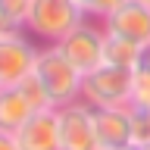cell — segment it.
<instances>
[{"label": "cell", "mask_w": 150, "mask_h": 150, "mask_svg": "<svg viewBox=\"0 0 150 150\" xmlns=\"http://www.w3.org/2000/svg\"><path fill=\"white\" fill-rule=\"evenodd\" d=\"M35 75L47 88V97H50L53 106H66V103L81 100V78L84 75L66 59V53L56 44H44L38 50Z\"/></svg>", "instance_id": "6da1fadb"}, {"label": "cell", "mask_w": 150, "mask_h": 150, "mask_svg": "<svg viewBox=\"0 0 150 150\" xmlns=\"http://www.w3.org/2000/svg\"><path fill=\"white\" fill-rule=\"evenodd\" d=\"M81 100L88 106H131L134 103V81L131 69L119 66H97L81 78Z\"/></svg>", "instance_id": "7a4b0ae2"}, {"label": "cell", "mask_w": 150, "mask_h": 150, "mask_svg": "<svg viewBox=\"0 0 150 150\" xmlns=\"http://www.w3.org/2000/svg\"><path fill=\"white\" fill-rule=\"evenodd\" d=\"M81 9L75 0H31L25 19V31L41 38L44 44H56L66 31H72L81 22Z\"/></svg>", "instance_id": "3957f363"}, {"label": "cell", "mask_w": 150, "mask_h": 150, "mask_svg": "<svg viewBox=\"0 0 150 150\" xmlns=\"http://www.w3.org/2000/svg\"><path fill=\"white\" fill-rule=\"evenodd\" d=\"M103 41H106V31H103L100 22L81 19L72 31H66V35L56 41V47L66 53V59L81 75H88V72H94L97 66H103Z\"/></svg>", "instance_id": "277c9868"}, {"label": "cell", "mask_w": 150, "mask_h": 150, "mask_svg": "<svg viewBox=\"0 0 150 150\" xmlns=\"http://www.w3.org/2000/svg\"><path fill=\"white\" fill-rule=\"evenodd\" d=\"M56 125H59V150H100L94 134L91 106L84 100L56 106Z\"/></svg>", "instance_id": "5b68a950"}, {"label": "cell", "mask_w": 150, "mask_h": 150, "mask_svg": "<svg viewBox=\"0 0 150 150\" xmlns=\"http://www.w3.org/2000/svg\"><path fill=\"white\" fill-rule=\"evenodd\" d=\"M38 50L22 31H0V88L22 81L35 69Z\"/></svg>", "instance_id": "8992f818"}, {"label": "cell", "mask_w": 150, "mask_h": 150, "mask_svg": "<svg viewBox=\"0 0 150 150\" xmlns=\"http://www.w3.org/2000/svg\"><path fill=\"white\" fill-rule=\"evenodd\" d=\"M100 25L106 35H116V38H125V41H134L141 47H150V6L141 3V0H125Z\"/></svg>", "instance_id": "52a82bcc"}, {"label": "cell", "mask_w": 150, "mask_h": 150, "mask_svg": "<svg viewBox=\"0 0 150 150\" xmlns=\"http://www.w3.org/2000/svg\"><path fill=\"white\" fill-rule=\"evenodd\" d=\"M91 119L100 150H119L131 144V106H91Z\"/></svg>", "instance_id": "ba28073f"}, {"label": "cell", "mask_w": 150, "mask_h": 150, "mask_svg": "<svg viewBox=\"0 0 150 150\" xmlns=\"http://www.w3.org/2000/svg\"><path fill=\"white\" fill-rule=\"evenodd\" d=\"M19 150H59V125H56V106L38 110L19 131H13Z\"/></svg>", "instance_id": "9c48e42d"}, {"label": "cell", "mask_w": 150, "mask_h": 150, "mask_svg": "<svg viewBox=\"0 0 150 150\" xmlns=\"http://www.w3.org/2000/svg\"><path fill=\"white\" fill-rule=\"evenodd\" d=\"M35 106L28 100L25 94L19 91L16 84H9V88H0V131H19L25 125L31 116H35Z\"/></svg>", "instance_id": "30bf717a"}, {"label": "cell", "mask_w": 150, "mask_h": 150, "mask_svg": "<svg viewBox=\"0 0 150 150\" xmlns=\"http://www.w3.org/2000/svg\"><path fill=\"white\" fill-rule=\"evenodd\" d=\"M141 50H144V47L134 44V41L106 35V41H103V63L106 66H119V69H134Z\"/></svg>", "instance_id": "8fae6325"}, {"label": "cell", "mask_w": 150, "mask_h": 150, "mask_svg": "<svg viewBox=\"0 0 150 150\" xmlns=\"http://www.w3.org/2000/svg\"><path fill=\"white\" fill-rule=\"evenodd\" d=\"M131 81H134V106H150V47L141 50L131 69Z\"/></svg>", "instance_id": "7c38bea8"}, {"label": "cell", "mask_w": 150, "mask_h": 150, "mask_svg": "<svg viewBox=\"0 0 150 150\" xmlns=\"http://www.w3.org/2000/svg\"><path fill=\"white\" fill-rule=\"evenodd\" d=\"M31 0H0V25L6 31H25Z\"/></svg>", "instance_id": "4fadbf2b"}, {"label": "cell", "mask_w": 150, "mask_h": 150, "mask_svg": "<svg viewBox=\"0 0 150 150\" xmlns=\"http://www.w3.org/2000/svg\"><path fill=\"white\" fill-rule=\"evenodd\" d=\"M150 144V106L131 103V147H147Z\"/></svg>", "instance_id": "5bb4252c"}, {"label": "cell", "mask_w": 150, "mask_h": 150, "mask_svg": "<svg viewBox=\"0 0 150 150\" xmlns=\"http://www.w3.org/2000/svg\"><path fill=\"white\" fill-rule=\"evenodd\" d=\"M16 88L25 94L28 100H31V106H35V110H47V106H53V103H50V97H47V88L41 84V78L35 75V69H31V72H28L25 78L16 84Z\"/></svg>", "instance_id": "9a60e30c"}, {"label": "cell", "mask_w": 150, "mask_h": 150, "mask_svg": "<svg viewBox=\"0 0 150 150\" xmlns=\"http://www.w3.org/2000/svg\"><path fill=\"white\" fill-rule=\"evenodd\" d=\"M78 9H81L84 19H94V22H103V19L110 16L116 6H122L125 0H75Z\"/></svg>", "instance_id": "2e32d148"}, {"label": "cell", "mask_w": 150, "mask_h": 150, "mask_svg": "<svg viewBox=\"0 0 150 150\" xmlns=\"http://www.w3.org/2000/svg\"><path fill=\"white\" fill-rule=\"evenodd\" d=\"M0 150H19L16 138H13L9 131H0Z\"/></svg>", "instance_id": "e0dca14e"}, {"label": "cell", "mask_w": 150, "mask_h": 150, "mask_svg": "<svg viewBox=\"0 0 150 150\" xmlns=\"http://www.w3.org/2000/svg\"><path fill=\"white\" fill-rule=\"evenodd\" d=\"M119 150H138V147H131V144H128V147H119Z\"/></svg>", "instance_id": "ac0fdd59"}, {"label": "cell", "mask_w": 150, "mask_h": 150, "mask_svg": "<svg viewBox=\"0 0 150 150\" xmlns=\"http://www.w3.org/2000/svg\"><path fill=\"white\" fill-rule=\"evenodd\" d=\"M141 3H147V6H150V0H141Z\"/></svg>", "instance_id": "d6986e66"}, {"label": "cell", "mask_w": 150, "mask_h": 150, "mask_svg": "<svg viewBox=\"0 0 150 150\" xmlns=\"http://www.w3.org/2000/svg\"><path fill=\"white\" fill-rule=\"evenodd\" d=\"M141 150H150V144H147V147H141Z\"/></svg>", "instance_id": "ffe728a7"}, {"label": "cell", "mask_w": 150, "mask_h": 150, "mask_svg": "<svg viewBox=\"0 0 150 150\" xmlns=\"http://www.w3.org/2000/svg\"><path fill=\"white\" fill-rule=\"evenodd\" d=\"M0 31H6V28H3V25H0Z\"/></svg>", "instance_id": "44dd1931"}]
</instances>
